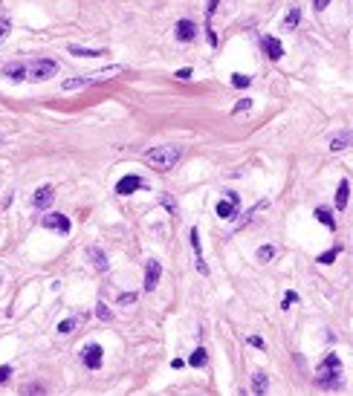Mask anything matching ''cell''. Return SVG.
Returning <instances> with one entry per match:
<instances>
[{"label": "cell", "instance_id": "ac0fdd59", "mask_svg": "<svg viewBox=\"0 0 353 396\" xmlns=\"http://www.w3.org/2000/svg\"><path fill=\"white\" fill-rule=\"evenodd\" d=\"M266 208H269V200H258V203H255V206L249 208V211H246L240 220H237V225H246L249 220H252V214H258V211H266Z\"/></svg>", "mask_w": 353, "mask_h": 396}, {"label": "cell", "instance_id": "5bb4252c", "mask_svg": "<svg viewBox=\"0 0 353 396\" xmlns=\"http://www.w3.org/2000/svg\"><path fill=\"white\" fill-rule=\"evenodd\" d=\"M67 49H70V55H78V58H101L104 55V49H90V46H78V44L67 46Z\"/></svg>", "mask_w": 353, "mask_h": 396}, {"label": "cell", "instance_id": "f546056e", "mask_svg": "<svg viewBox=\"0 0 353 396\" xmlns=\"http://www.w3.org/2000/svg\"><path fill=\"white\" fill-rule=\"evenodd\" d=\"M295 301H298V295H295V292H287V295H284V301H281V306H284V309H290Z\"/></svg>", "mask_w": 353, "mask_h": 396}, {"label": "cell", "instance_id": "8d00e7d4", "mask_svg": "<svg viewBox=\"0 0 353 396\" xmlns=\"http://www.w3.org/2000/svg\"><path fill=\"white\" fill-rule=\"evenodd\" d=\"M9 26H12V23H9L6 18L0 20V41H3V35H6V32H9Z\"/></svg>", "mask_w": 353, "mask_h": 396}, {"label": "cell", "instance_id": "d590c367", "mask_svg": "<svg viewBox=\"0 0 353 396\" xmlns=\"http://www.w3.org/2000/svg\"><path fill=\"white\" fill-rule=\"evenodd\" d=\"M177 78H182V81H185V78H191V67H182V70H177Z\"/></svg>", "mask_w": 353, "mask_h": 396}, {"label": "cell", "instance_id": "ba28073f", "mask_svg": "<svg viewBox=\"0 0 353 396\" xmlns=\"http://www.w3.org/2000/svg\"><path fill=\"white\" fill-rule=\"evenodd\" d=\"M191 249H194V263H197V272L200 275H208V263L203 258V246H200V232L191 229Z\"/></svg>", "mask_w": 353, "mask_h": 396}, {"label": "cell", "instance_id": "6da1fadb", "mask_svg": "<svg viewBox=\"0 0 353 396\" xmlns=\"http://www.w3.org/2000/svg\"><path fill=\"white\" fill-rule=\"evenodd\" d=\"M180 148L177 145H159V148H151L145 151V162L154 168V171H171L174 165L180 162Z\"/></svg>", "mask_w": 353, "mask_h": 396}, {"label": "cell", "instance_id": "f1b7e54d", "mask_svg": "<svg viewBox=\"0 0 353 396\" xmlns=\"http://www.w3.org/2000/svg\"><path fill=\"white\" fill-rule=\"evenodd\" d=\"M96 315H99L101 321H110V318H113V313H110V306L104 304V301H99V304H96Z\"/></svg>", "mask_w": 353, "mask_h": 396}, {"label": "cell", "instance_id": "8fae6325", "mask_svg": "<svg viewBox=\"0 0 353 396\" xmlns=\"http://www.w3.org/2000/svg\"><path fill=\"white\" fill-rule=\"evenodd\" d=\"M194 38H197V26H194V20H188V18L177 20V41L188 44V41H194Z\"/></svg>", "mask_w": 353, "mask_h": 396}, {"label": "cell", "instance_id": "44dd1931", "mask_svg": "<svg viewBox=\"0 0 353 396\" xmlns=\"http://www.w3.org/2000/svg\"><path fill=\"white\" fill-rule=\"evenodd\" d=\"M316 220L318 223H324L330 232H336V220H333V214H330L327 208H316Z\"/></svg>", "mask_w": 353, "mask_h": 396}, {"label": "cell", "instance_id": "603a6c76", "mask_svg": "<svg viewBox=\"0 0 353 396\" xmlns=\"http://www.w3.org/2000/svg\"><path fill=\"white\" fill-rule=\"evenodd\" d=\"M191 364H194V367H203V364H206L208 361V353H206V347H197V350L191 353Z\"/></svg>", "mask_w": 353, "mask_h": 396}, {"label": "cell", "instance_id": "4dcf8cb0", "mask_svg": "<svg viewBox=\"0 0 353 396\" xmlns=\"http://www.w3.org/2000/svg\"><path fill=\"white\" fill-rule=\"evenodd\" d=\"M162 206H165V211H171V214H174V211H177V200L165 194V197H162Z\"/></svg>", "mask_w": 353, "mask_h": 396}, {"label": "cell", "instance_id": "7a4b0ae2", "mask_svg": "<svg viewBox=\"0 0 353 396\" xmlns=\"http://www.w3.org/2000/svg\"><path fill=\"white\" fill-rule=\"evenodd\" d=\"M339 370H342V359H339L336 353L324 356V361H321L318 370H316V385L318 387H333L336 382H339Z\"/></svg>", "mask_w": 353, "mask_h": 396}, {"label": "cell", "instance_id": "484cf974", "mask_svg": "<svg viewBox=\"0 0 353 396\" xmlns=\"http://www.w3.org/2000/svg\"><path fill=\"white\" fill-rule=\"evenodd\" d=\"M342 252V246H333V249H327V252L318 254V263H333L336 261V254Z\"/></svg>", "mask_w": 353, "mask_h": 396}, {"label": "cell", "instance_id": "2e32d148", "mask_svg": "<svg viewBox=\"0 0 353 396\" xmlns=\"http://www.w3.org/2000/svg\"><path fill=\"white\" fill-rule=\"evenodd\" d=\"M347 197H350V182L342 180L339 191H336V208H347Z\"/></svg>", "mask_w": 353, "mask_h": 396}, {"label": "cell", "instance_id": "e0dca14e", "mask_svg": "<svg viewBox=\"0 0 353 396\" xmlns=\"http://www.w3.org/2000/svg\"><path fill=\"white\" fill-rule=\"evenodd\" d=\"M266 387H269V379H266V373H263V370H258V373H255L252 376V393H266Z\"/></svg>", "mask_w": 353, "mask_h": 396}, {"label": "cell", "instance_id": "4316f807", "mask_svg": "<svg viewBox=\"0 0 353 396\" xmlns=\"http://www.w3.org/2000/svg\"><path fill=\"white\" fill-rule=\"evenodd\" d=\"M232 84H235L237 90H246V87L252 84V78H249V75H240V72H235V75H232Z\"/></svg>", "mask_w": 353, "mask_h": 396}, {"label": "cell", "instance_id": "d6986e66", "mask_svg": "<svg viewBox=\"0 0 353 396\" xmlns=\"http://www.w3.org/2000/svg\"><path fill=\"white\" fill-rule=\"evenodd\" d=\"M218 217H223V220H229V217H235V211H237V206L232 203V200H223V203H218Z\"/></svg>", "mask_w": 353, "mask_h": 396}, {"label": "cell", "instance_id": "83f0119b", "mask_svg": "<svg viewBox=\"0 0 353 396\" xmlns=\"http://www.w3.org/2000/svg\"><path fill=\"white\" fill-rule=\"evenodd\" d=\"M249 110H252V99H240L235 107H232V113H235V116H240V113H249Z\"/></svg>", "mask_w": 353, "mask_h": 396}, {"label": "cell", "instance_id": "8992f818", "mask_svg": "<svg viewBox=\"0 0 353 396\" xmlns=\"http://www.w3.org/2000/svg\"><path fill=\"white\" fill-rule=\"evenodd\" d=\"M101 359H104V353H101L99 344H93V342H90V344H87V347L82 350V361H84V364H87L90 370L101 367Z\"/></svg>", "mask_w": 353, "mask_h": 396}, {"label": "cell", "instance_id": "52a82bcc", "mask_svg": "<svg viewBox=\"0 0 353 396\" xmlns=\"http://www.w3.org/2000/svg\"><path fill=\"white\" fill-rule=\"evenodd\" d=\"M159 278H162V263L148 261V266H145V292H154L156 284H159Z\"/></svg>", "mask_w": 353, "mask_h": 396}, {"label": "cell", "instance_id": "d6a6232c", "mask_svg": "<svg viewBox=\"0 0 353 396\" xmlns=\"http://www.w3.org/2000/svg\"><path fill=\"white\" fill-rule=\"evenodd\" d=\"M246 342L252 344V347H258V350H263V347H266V344H263V338H261V335H249V338H246Z\"/></svg>", "mask_w": 353, "mask_h": 396}, {"label": "cell", "instance_id": "277c9868", "mask_svg": "<svg viewBox=\"0 0 353 396\" xmlns=\"http://www.w3.org/2000/svg\"><path fill=\"white\" fill-rule=\"evenodd\" d=\"M44 229H55L58 234H70V229H73V223H70V217L58 214V211H49V214H44Z\"/></svg>", "mask_w": 353, "mask_h": 396}, {"label": "cell", "instance_id": "e575fe53", "mask_svg": "<svg viewBox=\"0 0 353 396\" xmlns=\"http://www.w3.org/2000/svg\"><path fill=\"white\" fill-rule=\"evenodd\" d=\"M218 3H220V0H208V6H206V18H208V20H211L214 9H218Z\"/></svg>", "mask_w": 353, "mask_h": 396}, {"label": "cell", "instance_id": "7402d4cb", "mask_svg": "<svg viewBox=\"0 0 353 396\" xmlns=\"http://www.w3.org/2000/svg\"><path fill=\"white\" fill-rule=\"evenodd\" d=\"M298 20H301V9H298V6H292V9L287 12V18H284V26L295 29V26H298Z\"/></svg>", "mask_w": 353, "mask_h": 396}, {"label": "cell", "instance_id": "7c38bea8", "mask_svg": "<svg viewBox=\"0 0 353 396\" xmlns=\"http://www.w3.org/2000/svg\"><path fill=\"white\" fill-rule=\"evenodd\" d=\"M87 254H90V263H93V266H96L99 272H107V269H110L107 254L101 252V249H96V246H93V249H87Z\"/></svg>", "mask_w": 353, "mask_h": 396}, {"label": "cell", "instance_id": "4fadbf2b", "mask_svg": "<svg viewBox=\"0 0 353 396\" xmlns=\"http://www.w3.org/2000/svg\"><path fill=\"white\" fill-rule=\"evenodd\" d=\"M3 75L6 78H12V81H20V78H26V67L18 61H12V64H3Z\"/></svg>", "mask_w": 353, "mask_h": 396}, {"label": "cell", "instance_id": "74e56055", "mask_svg": "<svg viewBox=\"0 0 353 396\" xmlns=\"http://www.w3.org/2000/svg\"><path fill=\"white\" fill-rule=\"evenodd\" d=\"M313 6L321 12V9H327V6H330V0H313Z\"/></svg>", "mask_w": 353, "mask_h": 396}, {"label": "cell", "instance_id": "d4e9b609", "mask_svg": "<svg viewBox=\"0 0 353 396\" xmlns=\"http://www.w3.org/2000/svg\"><path fill=\"white\" fill-rule=\"evenodd\" d=\"M272 258H275V246H261L258 249V261L261 263H269Z\"/></svg>", "mask_w": 353, "mask_h": 396}, {"label": "cell", "instance_id": "cb8c5ba5", "mask_svg": "<svg viewBox=\"0 0 353 396\" xmlns=\"http://www.w3.org/2000/svg\"><path fill=\"white\" fill-rule=\"evenodd\" d=\"M75 327H78V318H64L61 324H58V333L67 335V333H73Z\"/></svg>", "mask_w": 353, "mask_h": 396}, {"label": "cell", "instance_id": "ffe728a7", "mask_svg": "<svg viewBox=\"0 0 353 396\" xmlns=\"http://www.w3.org/2000/svg\"><path fill=\"white\" fill-rule=\"evenodd\" d=\"M347 145H350V133H347V130H342L339 136H333V139H330V151H342V148H347Z\"/></svg>", "mask_w": 353, "mask_h": 396}, {"label": "cell", "instance_id": "1f68e13d", "mask_svg": "<svg viewBox=\"0 0 353 396\" xmlns=\"http://www.w3.org/2000/svg\"><path fill=\"white\" fill-rule=\"evenodd\" d=\"M136 301V292H122V295H119V304L125 306V304H133Z\"/></svg>", "mask_w": 353, "mask_h": 396}, {"label": "cell", "instance_id": "836d02e7", "mask_svg": "<svg viewBox=\"0 0 353 396\" xmlns=\"http://www.w3.org/2000/svg\"><path fill=\"white\" fill-rule=\"evenodd\" d=\"M9 376H12V367H9V364H3V367H0V385L9 382Z\"/></svg>", "mask_w": 353, "mask_h": 396}, {"label": "cell", "instance_id": "30bf717a", "mask_svg": "<svg viewBox=\"0 0 353 396\" xmlns=\"http://www.w3.org/2000/svg\"><path fill=\"white\" fill-rule=\"evenodd\" d=\"M261 46H263V52L269 55L272 61H281V58H284V46H281V41H278V38L263 35V38H261Z\"/></svg>", "mask_w": 353, "mask_h": 396}, {"label": "cell", "instance_id": "f35d334b", "mask_svg": "<svg viewBox=\"0 0 353 396\" xmlns=\"http://www.w3.org/2000/svg\"><path fill=\"white\" fill-rule=\"evenodd\" d=\"M0 145H3V133H0Z\"/></svg>", "mask_w": 353, "mask_h": 396}, {"label": "cell", "instance_id": "3957f363", "mask_svg": "<svg viewBox=\"0 0 353 396\" xmlns=\"http://www.w3.org/2000/svg\"><path fill=\"white\" fill-rule=\"evenodd\" d=\"M58 70H61V67H58V61H52V58H35V61L26 64V78L29 81H46V78H52Z\"/></svg>", "mask_w": 353, "mask_h": 396}, {"label": "cell", "instance_id": "5b68a950", "mask_svg": "<svg viewBox=\"0 0 353 396\" xmlns=\"http://www.w3.org/2000/svg\"><path fill=\"white\" fill-rule=\"evenodd\" d=\"M145 188V180L142 177H136V174H127V177H122V180L116 182V194H122V197H127V194H133V191Z\"/></svg>", "mask_w": 353, "mask_h": 396}, {"label": "cell", "instance_id": "9c48e42d", "mask_svg": "<svg viewBox=\"0 0 353 396\" xmlns=\"http://www.w3.org/2000/svg\"><path fill=\"white\" fill-rule=\"evenodd\" d=\"M52 200H55V185H41L32 194V208H49Z\"/></svg>", "mask_w": 353, "mask_h": 396}, {"label": "cell", "instance_id": "9a60e30c", "mask_svg": "<svg viewBox=\"0 0 353 396\" xmlns=\"http://www.w3.org/2000/svg\"><path fill=\"white\" fill-rule=\"evenodd\" d=\"M90 84H99V78H84V75H78V78H67V81H64V90H82V87H90Z\"/></svg>", "mask_w": 353, "mask_h": 396}]
</instances>
